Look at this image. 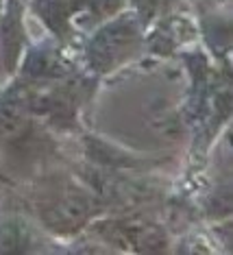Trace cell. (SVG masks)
Listing matches in <instances>:
<instances>
[{
	"mask_svg": "<svg viewBox=\"0 0 233 255\" xmlns=\"http://www.w3.org/2000/svg\"><path fill=\"white\" fill-rule=\"evenodd\" d=\"M24 127V112L15 103L0 105V140H11Z\"/></svg>",
	"mask_w": 233,
	"mask_h": 255,
	"instance_id": "obj_1",
	"label": "cell"
}]
</instances>
